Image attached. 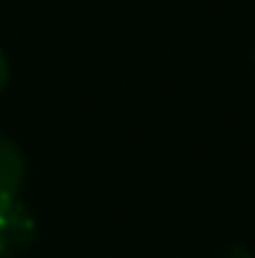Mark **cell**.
Masks as SVG:
<instances>
[{
    "mask_svg": "<svg viewBox=\"0 0 255 258\" xmlns=\"http://www.w3.org/2000/svg\"><path fill=\"white\" fill-rule=\"evenodd\" d=\"M39 239V225L20 195L0 192V258L25 255Z\"/></svg>",
    "mask_w": 255,
    "mask_h": 258,
    "instance_id": "6da1fadb",
    "label": "cell"
},
{
    "mask_svg": "<svg viewBox=\"0 0 255 258\" xmlns=\"http://www.w3.org/2000/svg\"><path fill=\"white\" fill-rule=\"evenodd\" d=\"M9 80H11V63H9V55L0 50V96L9 88Z\"/></svg>",
    "mask_w": 255,
    "mask_h": 258,
    "instance_id": "3957f363",
    "label": "cell"
},
{
    "mask_svg": "<svg viewBox=\"0 0 255 258\" xmlns=\"http://www.w3.org/2000/svg\"><path fill=\"white\" fill-rule=\"evenodd\" d=\"M252 69H255V50H252Z\"/></svg>",
    "mask_w": 255,
    "mask_h": 258,
    "instance_id": "277c9868",
    "label": "cell"
},
{
    "mask_svg": "<svg viewBox=\"0 0 255 258\" xmlns=\"http://www.w3.org/2000/svg\"><path fill=\"white\" fill-rule=\"evenodd\" d=\"M28 179V159L14 138L0 132V192L20 195Z\"/></svg>",
    "mask_w": 255,
    "mask_h": 258,
    "instance_id": "7a4b0ae2",
    "label": "cell"
}]
</instances>
